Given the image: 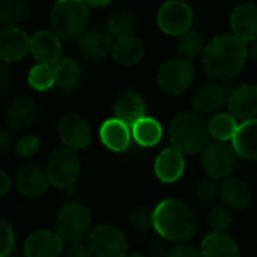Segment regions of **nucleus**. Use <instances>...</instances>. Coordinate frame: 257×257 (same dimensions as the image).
Masks as SVG:
<instances>
[{
  "label": "nucleus",
  "instance_id": "1",
  "mask_svg": "<svg viewBox=\"0 0 257 257\" xmlns=\"http://www.w3.org/2000/svg\"><path fill=\"white\" fill-rule=\"evenodd\" d=\"M247 57L248 45L232 33H223L206 44L202 65L211 78L217 81H229L242 71Z\"/></svg>",
  "mask_w": 257,
  "mask_h": 257
},
{
  "label": "nucleus",
  "instance_id": "2",
  "mask_svg": "<svg viewBox=\"0 0 257 257\" xmlns=\"http://www.w3.org/2000/svg\"><path fill=\"white\" fill-rule=\"evenodd\" d=\"M157 233L172 242H187L197 230L194 211L179 199H166L155 208Z\"/></svg>",
  "mask_w": 257,
  "mask_h": 257
},
{
  "label": "nucleus",
  "instance_id": "3",
  "mask_svg": "<svg viewBox=\"0 0 257 257\" xmlns=\"http://www.w3.org/2000/svg\"><path fill=\"white\" fill-rule=\"evenodd\" d=\"M169 137L176 151L187 155H196L208 148L211 134L208 123L199 114L182 111L172 119Z\"/></svg>",
  "mask_w": 257,
  "mask_h": 257
},
{
  "label": "nucleus",
  "instance_id": "4",
  "mask_svg": "<svg viewBox=\"0 0 257 257\" xmlns=\"http://www.w3.org/2000/svg\"><path fill=\"white\" fill-rule=\"evenodd\" d=\"M90 18V11L86 2L60 0L53 5L50 11L51 30L62 41H69L81 36Z\"/></svg>",
  "mask_w": 257,
  "mask_h": 257
},
{
  "label": "nucleus",
  "instance_id": "5",
  "mask_svg": "<svg viewBox=\"0 0 257 257\" xmlns=\"http://www.w3.org/2000/svg\"><path fill=\"white\" fill-rule=\"evenodd\" d=\"M196 68L194 65L182 57H175L166 60L158 72H157V83L160 89L169 95H181L185 93L194 81Z\"/></svg>",
  "mask_w": 257,
  "mask_h": 257
},
{
  "label": "nucleus",
  "instance_id": "6",
  "mask_svg": "<svg viewBox=\"0 0 257 257\" xmlns=\"http://www.w3.org/2000/svg\"><path fill=\"white\" fill-rule=\"evenodd\" d=\"M90 224V211L81 203H69L65 205L57 214L56 232L63 241L69 244H77L87 235Z\"/></svg>",
  "mask_w": 257,
  "mask_h": 257
},
{
  "label": "nucleus",
  "instance_id": "7",
  "mask_svg": "<svg viewBox=\"0 0 257 257\" xmlns=\"http://www.w3.org/2000/svg\"><path fill=\"white\" fill-rule=\"evenodd\" d=\"M80 167V158L75 151L68 148H57L48 157L45 170L50 184H53L56 188H69L77 182Z\"/></svg>",
  "mask_w": 257,
  "mask_h": 257
},
{
  "label": "nucleus",
  "instance_id": "8",
  "mask_svg": "<svg viewBox=\"0 0 257 257\" xmlns=\"http://www.w3.org/2000/svg\"><path fill=\"white\" fill-rule=\"evenodd\" d=\"M238 154L233 146H229L223 142H215L208 145L202 154V167L206 173V178L214 181H227L236 167Z\"/></svg>",
  "mask_w": 257,
  "mask_h": 257
},
{
  "label": "nucleus",
  "instance_id": "9",
  "mask_svg": "<svg viewBox=\"0 0 257 257\" xmlns=\"http://www.w3.org/2000/svg\"><path fill=\"white\" fill-rule=\"evenodd\" d=\"M89 247L95 257H125L128 241L123 232L110 224L95 227L89 235Z\"/></svg>",
  "mask_w": 257,
  "mask_h": 257
},
{
  "label": "nucleus",
  "instance_id": "10",
  "mask_svg": "<svg viewBox=\"0 0 257 257\" xmlns=\"http://www.w3.org/2000/svg\"><path fill=\"white\" fill-rule=\"evenodd\" d=\"M193 21V9L188 3L179 0H172L161 5L157 12V24L166 35L182 36L184 33L190 32Z\"/></svg>",
  "mask_w": 257,
  "mask_h": 257
},
{
  "label": "nucleus",
  "instance_id": "11",
  "mask_svg": "<svg viewBox=\"0 0 257 257\" xmlns=\"http://www.w3.org/2000/svg\"><path fill=\"white\" fill-rule=\"evenodd\" d=\"M57 134L65 148L78 151L89 146L92 140V130L86 119L78 114H63L57 122Z\"/></svg>",
  "mask_w": 257,
  "mask_h": 257
},
{
  "label": "nucleus",
  "instance_id": "12",
  "mask_svg": "<svg viewBox=\"0 0 257 257\" xmlns=\"http://www.w3.org/2000/svg\"><path fill=\"white\" fill-rule=\"evenodd\" d=\"M114 39L108 33L107 29L93 27L86 30L78 39V50L83 57L92 62L102 60L108 54H111Z\"/></svg>",
  "mask_w": 257,
  "mask_h": 257
},
{
  "label": "nucleus",
  "instance_id": "13",
  "mask_svg": "<svg viewBox=\"0 0 257 257\" xmlns=\"http://www.w3.org/2000/svg\"><path fill=\"white\" fill-rule=\"evenodd\" d=\"M229 90L220 83H205L193 95V108L200 114H211L218 111L224 104L229 102Z\"/></svg>",
  "mask_w": 257,
  "mask_h": 257
},
{
  "label": "nucleus",
  "instance_id": "14",
  "mask_svg": "<svg viewBox=\"0 0 257 257\" xmlns=\"http://www.w3.org/2000/svg\"><path fill=\"white\" fill-rule=\"evenodd\" d=\"M50 179L47 170L36 164H27L18 169L15 175V185L20 194L36 199L41 197L48 188Z\"/></svg>",
  "mask_w": 257,
  "mask_h": 257
},
{
  "label": "nucleus",
  "instance_id": "15",
  "mask_svg": "<svg viewBox=\"0 0 257 257\" xmlns=\"http://www.w3.org/2000/svg\"><path fill=\"white\" fill-rule=\"evenodd\" d=\"M232 35L242 42L257 39V5L251 2L239 3L230 14Z\"/></svg>",
  "mask_w": 257,
  "mask_h": 257
},
{
  "label": "nucleus",
  "instance_id": "16",
  "mask_svg": "<svg viewBox=\"0 0 257 257\" xmlns=\"http://www.w3.org/2000/svg\"><path fill=\"white\" fill-rule=\"evenodd\" d=\"M63 251V239L57 232L38 230L24 241V254L27 257H60Z\"/></svg>",
  "mask_w": 257,
  "mask_h": 257
},
{
  "label": "nucleus",
  "instance_id": "17",
  "mask_svg": "<svg viewBox=\"0 0 257 257\" xmlns=\"http://www.w3.org/2000/svg\"><path fill=\"white\" fill-rule=\"evenodd\" d=\"M30 53L38 60V63L54 66L60 60V39L53 30H38L30 38Z\"/></svg>",
  "mask_w": 257,
  "mask_h": 257
},
{
  "label": "nucleus",
  "instance_id": "18",
  "mask_svg": "<svg viewBox=\"0 0 257 257\" xmlns=\"http://www.w3.org/2000/svg\"><path fill=\"white\" fill-rule=\"evenodd\" d=\"M30 51V38L21 29H3L0 33V57L5 63L18 62Z\"/></svg>",
  "mask_w": 257,
  "mask_h": 257
},
{
  "label": "nucleus",
  "instance_id": "19",
  "mask_svg": "<svg viewBox=\"0 0 257 257\" xmlns=\"http://www.w3.org/2000/svg\"><path fill=\"white\" fill-rule=\"evenodd\" d=\"M114 114L116 119L126 123L133 128L140 119L146 117V104L140 93L136 90L122 92L114 102Z\"/></svg>",
  "mask_w": 257,
  "mask_h": 257
},
{
  "label": "nucleus",
  "instance_id": "20",
  "mask_svg": "<svg viewBox=\"0 0 257 257\" xmlns=\"http://www.w3.org/2000/svg\"><path fill=\"white\" fill-rule=\"evenodd\" d=\"M227 107L235 119H254L257 114V84H242L233 90L229 96Z\"/></svg>",
  "mask_w": 257,
  "mask_h": 257
},
{
  "label": "nucleus",
  "instance_id": "21",
  "mask_svg": "<svg viewBox=\"0 0 257 257\" xmlns=\"http://www.w3.org/2000/svg\"><path fill=\"white\" fill-rule=\"evenodd\" d=\"M38 116V105L29 96L15 98L6 108V123L12 131H21L29 128Z\"/></svg>",
  "mask_w": 257,
  "mask_h": 257
},
{
  "label": "nucleus",
  "instance_id": "22",
  "mask_svg": "<svg viewBox=\"0 0 257 257\" xmlns=\"http://www.w3.org/2000/svg\"><path fill=\"white\" fill-rule=\"evenodd\" d=\"M154 172L157 178L164 184L176 182L182 178L185 172V158L184 154L176 151L175 148L164 149L155 160Z\"/></svg>",
  "mask_w": 257,
  "mask_h": 257
},
{
  "label": "nucleus",
  "instance_id": "23",
  "mask_svg": "<svg viewBox=\"0 0 257 257\" xmlns=\"http://www.w3.org/2000/svg\"><path fill=\"white\" fill-rule=\"evenodd\" d=\"M131 128L116 117L105 120L99 128V139L102 145L113 152L126 151L131 143Z\"/></svg>",
  "mask_w": 257,
  "mask_h": 257
},
{
  "label": "nucleus",
  "instance_id": "24",
  "mask_svg": "<svg viewBox=\"0 0 257 257\" xmlns=\"http://www.w3.org/2000/svg\"><path fill=\"white\" fill-rule=\"evenodd\" d=\"M232 142L238 157L248 161H257V119L244 120Z\"/></svg>",
  "mask_w": 257,
  "mask_h": 257
},
{
  "label": "nucleus",
  "instance_id": "25",
  "mask_svg": "<svg viewBox=\"0 0 257 257\" xmlns=\"http://www.w3.org/2000/svg\"><path fill=\"white\" fill-rule=\"evenodd\" d=\"M220 197L229 208L245 209L253 200V191L242 179H227L220 187Z\"/></svg>",
  "mask_w": 257,
  "mask_h": 257
},
{
  "label": "nucleus",
  "instance_id": "26",
  "mask_svg": "<svg viewBox=\"0 0 257 257\" xmlns=\"http://www.w3.org/2000/svg\"><path fill=\"white\" fill-rule=\"evenodd\" d=\"M111 56L117 63L125 65V66H133V65H137L143 59L145 45L134 35L117 38L114 39Z\"/></svg>",
  "mask_w": 257,
  "mask_h": 257
},
{
  "label": "nucleus",
  "instance_id": "27",
  "mask_svg": "<svg viewBox=\"0 0 257 257\" xmlns=\"http://www.w3.org/2000/svg\"><path fill=\"white\" fill-rule=\"evenodd\" d=\"M203 257H241L236 242L227 233H209L202 241L200 248Z\"/></svg>",
  "mask_w": 257,
  "mask_h": 257
},
{
  "label": "nucleus",
  "instance_id": "28",
  "mask_svg": "<svg viewBox=\"0 0 257 257\" xmlns=\"http://www.w3.org/2000/svg\"><path fill=\"white\" fill-rule=\"evenodd\" d=\"M54 69H56V86L65 92H71L77 89V86L83 78V69L80 63L71 57L60 59L54 65Z\"/></svg>",
  "mask_w": 257,
  "mask_h": 257
},
{
  "label": "nucleus",
  "instance_id": "29",
  "mask_svg": "<svg viewBox=\"0 0 257 257\" xmlns=\"http://www.w3.org/2000/svg\"><path fill=\"white\" fill-rule=\"evenodd\" d=\"M32 8L26 0H3L0 3V24L3 29H18L29 20Z\"/></svg>",
  "mask_w": 257,
  "mask_h": 257
},
{
  "label": "nucleus",
  "instance_id": "30",
  "mask_svg": "<svg viewBox=\"0 0 257 257\" xmlns=\"http://www.w3.org/2000/svg\"><path fill=\"white\" fill-rule=\"evenodd\" d=\"M133 139L137 145L143 148H152L155 146L161 137H163V126L161 123L154 117H143L140 119L133 128Z\"/></svg>",
  "mask_w": 257,
  "mask_h": 257
},
{
  "label": "nucleus",
  "instance_id": "31",
  "mask_svg": "<svg viewBox=\"0 0 257 257\" xmlns=\"http://www.w3.org/2000/svg\"><path fill=\"white\" fill-rule=\"evenodd\" d=\"M136 24H137L136 15L130 9H119L108 17L105 29L114 39H117L133 35Z\"/></svg>",
  "mask_w": 257,
  "mask_h": 257
},
{
  "label": "nucleus",
  "instance_id": "32",
  "mask_svg": "<svg viewBox=\"0 0 257 257\" xmlns=\"http://www.w3.org/2000/svg\"><path fill=\"white\" fill-rule=\"evenodd\" d=\"M208 128H209V134L211 137L217 139L218 142H223L226 143L227 140H233L239 125L236 122V119L232 116V114H227V113H220L217 116H214L209 123H208Z\"/></svg>",
  "mask_w": 257,
  "mask_h": 257
},
{
  "label": "nucleus",
  "instance_id": "33",
  "mask_svg": "<svg viewBox=\"0 0 257 257\" xmlns=\"http://www.w3.org/2000/svg\"><path fill=\"white\" fill-rule=\"evenodd\" d=\"M27 83L32 89L44 92L51 89L56 84V69L53 65L36 63L30 68L27 75Z\"/></svg>",
  "mask_w": 257,
  "mask_h": 257
},
{
  "label": "nucleus",
  "instance_id": "34",
  "mask_svg": "<svg viewBox=\"0 0 257 257\" xmlns=\"http://www.w3.org/2000/svg\"><path fill=\"white\" fill-rule=\"evenodd\" d=\"M206 48L205 38L200 32L197 30H190L184 33L179 41H178V53L181 54L182 59H196L200 53L203 54Z\"/></svg>",
  "mask_w": 257,
  "mask_h": 257
},
{
  "label": "nucleus",
  "instance_id": "35",
  "mask_svg": "<svg viewBox=\"0 0 257 257\" xmlns=\"http://www.w3.org/2000/svg\"><path fill=\"white\" fill-rule=\"evenodd\" d=\"M232 214L224 206H215L209 214V226L217 233H226L232 226Z\"/></svg>",
  "mask_w": 257,
  "mask_h": 257
},
{
  "label": "nucleus",
  "instance_id": "36",
  "mask_svg": "<svg viewBox=\"0 0 257 257\" xmlns=\"http://www.w3.org/2000/svg\"><path fill=\"white\" fill-rule=\"evenodd\" d=\"M196 196L202 203H212L220 196V187L217 181L211 178H203L196 187Z\"/></svg>",
  "mask_w": 257,
  "mask_h": 257
},
{
  "label": "nucleus",
  "instance_id": "37",
  "mask_svg": "<svg viewBox=\"0 0 257 257\" xmlns=\"http://www.w3.org/2000/svg\"><path fill=\"white\" fill-rule=\"evenodd\" d=\"M131 223L139 230H149L155 226V209L140 206L136 208L131 214Z\"/></svg>",
  "mask_w": 257,
  "mask_h": 257
},
{
  "label": "nucleus",
  "instance_id": "38",
  "mask_svg": "<svg viewBox=\"0 0 257 257\" xmlns=\"http://www.w3.org/2000/svg\"><path fill=\"white\" fill-rule=\"evenodd\" d=\"M41 148V140L36 136H24L15 143V154L20 158H30L33 157Z\"/></svg>",
  "mask_w": 257,
  "mask_h": 257
},
{
  "label": "nucleus",
  "instance_id": "39",
  "mask_svg": "<svg viewBox=\"0 0 257 257\" xmlns=\"http://www.w3.org/2000/svg\"><path fill=\"white\" fill-rule=\"evenodd\" d=\"M0 257L11 256V251L14 248V241H15V235L12 227L9 226V223L2 218L0 220Z\"/></svg>",
  "mask_w": 257,
  "mask_h": 257
},
{
  "label": "nucleus",
  "instance_id": "40",
  "mask_svg": "<svg viewBox=\"0 0 257 257\" xmlns=\"http://www.w3.org/2000/svg\"><path fill=\"white\" fill-rule=\"evenodd\" d=\"M167 257H203L202 251L194 248V247H188V245H179L175 247L169 251Z\"/></svg>",
  "mask_w": 257,
  "mask_h": 257
},
{
  "label": "nucleus",
  "instance_id": "41",
  "mask_svg": "<svg viewBox=\"0 0 257 257\" xmlns=\"http://www.w3.org/2000/svg\"><path fill=\"white\" fill-rule=\"evenodd\" d=\"M66 257H95L90 247L81 242L71 244L69 248L66 250Z\"/></svg>",
  "mask_w": 257,
  "mask_h": 257
},
{
  "label": "nucleus",
  "instance_id": "42",
  "mask_svg": "<svg viewBox=\"0 0 257 257\" xmlns=\"http://www.w3.org/2000/svg\"><path fill=\"white\" fill-rule=\"evenodd\" d=\"M12 143H14V136L9 131L2 130L0 131V152L5 154L8 149L12 148Z\"/></svg>",
  "mask_w": 257,
  "mask_h": 257
},
{
  "label": "nucleus",
  "instance_id": "43",
  "mask_svg": "<svg viewBox=\"0 0 257 257\" xmlns=\"http://www.w3.org/2000/svg\"><path fill=\"white\" fill-rule=\"evenodd\" d=\"M0 77H2V81H0V90L2 92H5L6 90V87H8V84H9V77H11V74H9V69H8V65L5 63V62H2V68H0Z\"/></svg>",
  "mask_w": 257,
  "mask_h": 257
},
{
  "label": "nucleus",
  "instance_id": "44",
  "mask_svg": "<svg viewBox=\"0 0 257 257\" xmlns=\"http://www.w3.org/2000/svg\"><path fill=\"white\" fill-rule=\"evenodd\" d=\"M11 188V179L5 170L0 172V196H6Z\"/></svg>",
  "mask_w": 257,
  "mask_h": 257
},
{
  "label": "nucleus",
  "instance_id": "45",
  "mask_svg": "<svg viewBox=\"0 0 257 257\" xmlns=\"http://www.w3.org/2000/svg\"><path fill=\"white\" fill-rule=\"evenodd\" d=\"M149 253H151V257H167V254H169V253H166L164 247L163 245H158V244L152 245L151 250H149Z\"/></svg>",
  "mask_w": 257,
  "mask_h": 257
},
{
  "label": "nucleus",
  "instance_id": "46",
  "mask_svg": "<svg viewBox=\"0 0 257 257\" xmlns=\"http://www.w3.org/2000/svg\"><path fill=\"white\" fill-rule=\"evenodd\" d=\"M248 54H250L253 59H256L257 60V39H254L253 42H250V45H248Z\"/></svg>",
  "mask_w": 257,
  "mask_h": 257
},
{
  "label": "nucleus",
  "instance_id": "47",
  "mask_svg": "<svg viewBox=\"0 0 257 257\" xmlns=\"http://www.w3.org/2000/svg\"><path fill=\"white\" fill-rule=\"evenodd\" d=\"M108 3L110 2H90V3H87V6H105Z\"/></svg>",
  "mask_w": 257,
  "mask_h": 257
},
{
  "label": "nucleus",
  "instance_id": "48",
  "mask_svg": "<svg viewBox=\"0 0 257 257\" xmlns=\"http://www.w3.org/2000/svg\"><path fill=\"white\" fill-rule=\"evenodd\" d=\"M125 257H148V256H145V254H142V253H128Z\"/></svg>",
  "mask_w": 257,
  "mask_h": 257
},
{
  "label": "nucleus",
  "instance_id": "49",
  "mask_svg": "<svg viewBox=\"0 0 257 257\" xmlns=\"http://www.w3.org/2000/svg\"><path fill=\"white\" fill-rule=\"evenodd\" d=\"M8 257H17V256H12V254H11V256H8Z\"/></svg>",
  "mask_w": 257,
  "mask_h": 257
}]
</instances>
